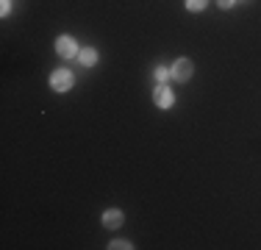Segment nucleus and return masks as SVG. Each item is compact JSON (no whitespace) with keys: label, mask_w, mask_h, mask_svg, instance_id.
I'll list each match as a JSON object with an SVG mask.
<instances>
[{"label":"nucleus","mask_w":261,"mask_h":250,"mask_svg":"<svg viewBox=\"0 0 261 250\" xmlns=\"http://www.w3.org/2000/svg\"><path fill=\"white\" fill-rule=\"evenodd\" d=\"M195 75V64H192L189 59H178L175 64H172V78L181 81V84H186V81Z\"/></svg>","instance_id":"obj_4"},{"label":"nucleus","mask_w":261,"mask_h":250,"mask_svg":"<svg viewBox=\"0 0 261 250\" xmlns=\"http://www.w3.org/2000/svg\"><path fill=\"white\" fill-rule=\"evenodd\" d=\"M72 81H75V78H72V72L61 67V70H56L50 75V89L53 92H67V89H72Z\"/></svg>","instance_id":"obj_2"},{"label":"nucleus","mask_w":261,"mask_h":250,"mask_svg":"<svg viewBox=\"0 0 261 250\" xmlns=\"http://www.w3.org/2000/svg\"><path fill=\"white\" fill-rule=\"evenodd\" d=\"M122 222H125V214H122L120 209H106L103 211V225L106 228H120Z\"/></svg>","instance_id":"obj_5"},{"label":"nucleus","mask_w":261,"mask_h":250,"mask_svg":"<svg viewBox=\"0 0 261 250\" xmlns=\"http://www.w3.org/2000/svg\"><path fill=\"white\" fill-rule=\"evenodd\" d=\"M109 247H111V250H130L134 245H130V242H125V239H114Z\"/></svg>","instance_id":"obj_9"},{"label":"nucleus","mask_w":261,"mask_h":250,"mask_svg":"<svg viewBox=\"0 0 261 250\" xmlns=\"http://www.w3.org/2000/svg\"><path fill=\"white\" fill-rule=\"evenodd\" d=\"M9 11H11V0H3V3H0V14H9Z\"/></svg>","instance_id":"obj_10"},{"label":"nucleus","mask_w":261,"mask_h":250,"mask_svg":"<svg viewBox=\"0 0 261 250\" xmlns=\"http://www.w3.org/2000/svg\"><path fill=\"white\" fill-rule=\"evenodd\" d=\"M233 3H236V0H217V6H220V9H231Z\"/></svg>","instance_id":"obj_11"},{"label":"nucleus","mask_w":261,"mask_h":250,"mask_svg":"<svg viewBox=\"0 0 261 250\" xmlns=\"http://www.w3.org/2000/svg\"><path fill=\"white\" fill-rule=\"evenodd\" d=\"M153 78H156L159 84H167V81L172 78V67H156V70H153Z\"/></svg>","instance_id":"obj_7"},{"label":"nucleus","mask_w":261,"mask_h":250,"mask_svg":"<svg viewBox=\"0 0 261 250\" xmlns=\"http://www.w3.org/2000/svg\"><path fill=\"white\" fill-rule=\"evenodd\" d=\"M56 50H59L61 59H75V56L81 53L78 42L72 39V36H67V34H61L59 39H56Z\"/></svg>","instance_id":"obj_1"},{"label":"nucleus","mask_w":261,"mask_h":250,"mask_svg":"<svg viewBox=\"0 0 261 250\" xmlns=\"http://www.w3.org/2000/svg\"><path fill=\"white\" fill-rule=\"evenodd\" d=\"M78 61H81L84 67H95V61H97V50H95V47H84V50L78 53Z\"/></svg>","instance_id":"obj_6"},{"label":"nucleus","mask_w":261,"mask_h":250,"mask_svg":"<svg viewBox=\"0 0 261 250\" xmlns=\"http://www.w3.org/2000/svg\"><path fill=\"white\" fill-rule=\"evenodd\" d=\"M208 6V0H186V9L189 11H203Z\"/></svg>","instance_id":"obj_8"},{"label":"nucleus","mask_w":261,"mask_h":250,"mask_svg":"<svg viewBox=\"0 0 261 250\" xmlns=\"http://www.w3.org/2000/svg\"><path fill=\"white\" fill-rule=\"evenodd\" d=\"M153 103L159 106V109H172V103H175V95H172V89L167 84H159L156 92H153Z\"/></svg>","instance_id":"obj_3"}]
</instances>
